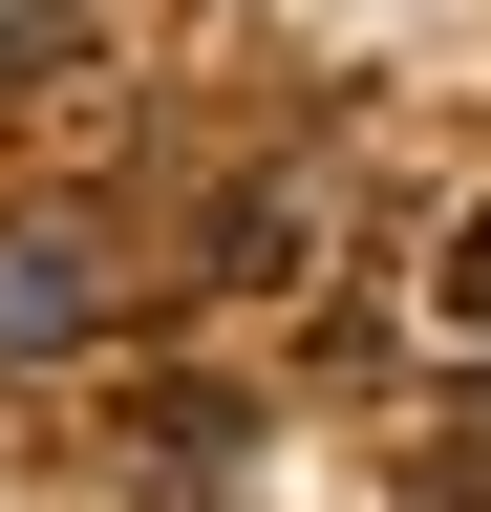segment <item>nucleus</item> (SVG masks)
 <instances>
[{"label":"nucleus","mask_w":491,"mask_h":512,"mask_svg":"<svg viewBox=\"0 0 491 512\" xmlns=\"http://www.w3.org/2000/svg\"><path fill=\"white\" fill-rule=\"evenodd\" d=\"M427 299H449V342H491V192L449 214V256H427Z\"/></svg>","instance_id":"3"},{"label":"nucleus","mask_w":491,"mask_h":512,"mask_svg":"<svg viewBox=\"0 0 491 512\" xmlns=\"http://www.w3.org/2000/svg\"><path fill=\"white\" fill-rule=\"evenodd\" d=\"M193 278H299V192H235V214H214V256H193Z\"/></svg>","instance_id":"2"},{"label":"nucleus","mask_w":491,"mask_h":512,"mask_svg":"<svg viewBox=\"0 0 491 512\" xmlns=\"http://www.w3.org/2000/svg\"><path fill=\"white\" fill-rule=\"evenodd\" d=\"M65 342H107V256L65 214H22L0 235V363H65Z\"/></svg>","instance_id":"1"}]
</instances>
